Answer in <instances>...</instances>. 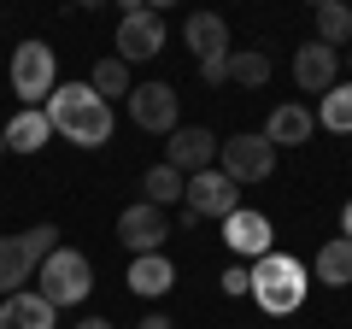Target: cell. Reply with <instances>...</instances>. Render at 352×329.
Here are the masks:
<instances>
[{"label": "cell", "instance_id": "1", "mask_svg": "<svg viewBox=\"0 0 352 329\" xmlns=\"http://www.w3.org/2000/svg\"><path fill=\"white\" fill-rule=\"evenodd\" d=\"M41 112H47L53 136L76 141V147H106L112 141V100H100L88 83H59Z\"/></svg>", "mask_w": 352, "mask_h": 329}, {"label": "cell", "instance_id": "2", "mask_svg": "<svg viewBox=\"0 0 352 329\" xmlns=\"http://www.w3.org/2000/svg\"><path fill=\"white\" fill-rule=\"evenodd\" d=\"M305 288H311V270H305L294 253H264L258 265H252V300H258V312H270V317L300 312Z\"/></svg>", "mask_w": 352, "mask_h": 329}, {"label": "cell", "instance_id": "3", "mask_svg": "<svg viewBox=\"0 0 352 329\" xmlns=\"http://www.w3.org/2000/svg\"><path fill=\"white\" fill-rule=\"evenodd\" d=\"M88 288H94V265H88L76 247H59V253L36 270V294L47 306H82Z\"/></svg>", "mask_w": 352, "mask_h": 329}, {"label": "cell", "instance_id": "4", "mask_svg": "<svg viewBox=\"0 0 352 329\" xmlns=\"http://www.w3.org/2000/svg\"><path fill=\"white\" fill-rule=\"evenodd\" d=\"M53 89H59V59H53L47 41L30 36L24 47L12 53V94H18L24 106H47Z\"/></svg>", "mask_w": 352, "mask_h": 329}, {"label": "cell", "instance_id": "5", "mask_svg": "<svg viewBox=\"0 0 352 329\" xmlns=\"http://www.w3.org/2000/svg\"><path fill=\"white\" fill-rule=\"evenodd\" d=\"M217 171H223L235 189H247V182H270V171H276V147L258 136V129H247V136H229L223 147H217Z\"/></svg>", "mask_w": 352, "mask_h": 329}, {"label": "cell", "instance_id": "6", "mask_svg": "<svg viewBox=\"0 0 352 329\" xmlns=\"http://www.w3.org/2000/svg\"><path fill=\"white\" fill-rule=\"evenodd\" d=\"M176 112H182V94L170 83H141V89H129V124L147 129V136H176Z\"/></svg>", "mask_w": 352, "mask_h": 329}, {"label": "cell", "instance_id": "7", "mask_svg": "<svg viewBox=\"0 0 352 329\" xmlns=\"http://www.w3.org/2000/svg\"><path fill=\"white\" fill-rule=\"evenodd\" d=\"M159 47H164V18L153 12V6H135V0H129L124 18H118V59L141 65V59H153Z\"/></svg>", "mask_w": 352, "mask_h": 329}, {"label": "cell", "instance_id": "8", "mask_svg": "<svg viewBox=\"0 0 352 329\" xmlns=\"http://www.w3.org/2000/svg\"><path fill=\"white\" fill-rule=\"evenodd\" d=\"M217 147L223 141L200 124H176V136L164 141V164L182 171V177H200V171H217Z\"/></svg>", "mask_w": 352, "mask_h": 329}, {"label": "cell", "instance_id": "9", "mask_svg": "<svg viewBox=\"0 0 352 329\" xmlns=\"http://www.w3.org/2000/svg\"><path fill=\"white\" fill-rule=\"evenodd\" d=\"M164 235H170V217L159 212V206H147V200H129L124 212H118V241H124L129 253H159L164 247Z\"/></svg>", "mask_w": 352, "mask_h": 329}, {"label": "cell", "instance_id": "10", "mask_svg": "<svg viewBox=\"0 0 352 329\" xmlns=\"http://www.w3.org/2000/svg\"><path fill=\"white\" fill-rule=\"evenodd\" d=\"M182 206H188L194 217H235L241 212V189L223 177V171H200V177H188Z\"/></svg>", "mask_w": 352, "mask_h": 329}, {"label": "cell", "instance_id": "11", "mask_svg": "<svg viewBox=\"0 0 352 329\" xmlns=\"http://www.w3.org/2000/svg\"><path fill=\"white\" fill-rule=\"evenodd\" d=\"M223 241H229V253L252 259V265H258L264 253H276V229H270L264 212H252V206H241L235 217H223Z\"/></svg>", "mask_w": 352, "mask_h": 329}, {"label": "cell", "instance_id": "12", "mask_svg": "<svg viewBox=\"0 0 352 329\" xmlns=\"http://www.w3.org/2000/svg\"><path fill=\"white\" fill-rule=\"evenodd\" d=\"M270 147H305V141L317 136V118H311V106H300V100H282V106H270V118H264V129H258Z\"/></svg>", "mask_w": 352, "mask_h": 329}, {"label": "cell", "instance_id": "13", "mask_svg": "<svg viewBox=\"0 0 352 329\" xmlns=\"http://www.w3.org/2000/svg\"><path fill=\"white\" fill-rule=\"evenodd\" d=\"M335 47H323V41H305V47H294V83H300L305 94H329L335 89Z\"/></svg>", "mask_w": 352, "mask_h": 329}, {"label": "cell", "instance_id": "14", "mask_svg": "<svg viewBox=\"0 0 352 329\" xmlns=\"http://www.w3.org/2000/svg\"><path fill=\"white\" fill-rule=\"evenodd\" d=\"M0 329H59V306H47L41 294H6L0 300Z\"/></svg>", "mask_w": 352, "mask_h": 329}, {"label": "cell", "instance_id": "15", "mask_svg": "<svg viewBox=\"0 0 352 329\" xmlns=\"http://www.w3.org/2000/svg\"><path fill=\"white\" fill-rule=\"evenodd\" d=\"M176 288V265L164 253H141L129 259V294H141V300H159V294Z\"/></svg>", "mask_w": 352, "mask_h": 329}, {"label": "cell", "instance_id": "16", "mask_svg": "<svg viewBox=\"0 0 352 329\" xmlns=\"http://www.w3.org/2000/svg\"><path fill=\"white\" fill-rule=\"evenodd\" d=\"M30 270H36V259H30L24 235H0V300L6 294H24Z\"/></svg>", "mask_w": 352, "mask_h": 329}, {"label": "cell", "instance_id": "17", "mask_svg": "<svg viewBox=\"0 0 352 329\" xmlns=\"http://www.w3.org/2000/svg\"><path fill=\"white\" fill-rule=\"evenodd\" d=\"M47 136H53L47 112H41V106H24V112L6 124V153H41V147H47Z\"/></svg>", "mask_w": 352, "mask_h": 329}, {"label": "cell", "instance_id": "18", "mask_svg": "<svg viewBox=\"0 0 352 329\" xmlns=\"http://www.w3.org/2000/svg\"><path fill=\"white\" fill-rule=\"evenodd\" d=\"M182 41H188L200 59H212V53H229V24L217 12H188V24H182Z\"/></svg>", "mask_w": 352, "mask_h": 329}, {"label": "cell", "instance_id": "19", "mask_svg": "<svg viewBox=\"0 0 352 329\" xmlns=\"http://www.w3.org/2000/svg\"><path fill=\"white\" fill-rule=\"evenodd\" d=\"M317 282H323V288H346L352 282V241L346 235H329L323 247H317Z\"/></svg>", "mask_w": 352, "mask_h": 329}, {"label": "cell", "instance_id": "20", "mask_svg": "<svg viewBox=\"0 0 352 329\" xmlns=\"http://www.w3.org/2000/svg\"><path fill=\"white\" fill-rule=\"evenodd\" d=\"M182 194H188V177H182V171H170V164H153L147 177H141V200L159 206V212H164V206H176Z\"/></svg>", "mask_w": 352, "mask_h": 329}, {"label": "cell", "instance_id": "21", "mask_svg": "<svg viewBox=\"0 0 352 329\" xmlns=\"http://www.w3.org/2000/svg\"><path fill=\"white\" fill-rule=\"evenodd\" d=\"M317 41H323V47H346V41H352V6H340V0H317Z\"/></svg>", "mask_w": 352, "mask_h": 329}, {"label": "cell", "instance_id": "22", "mask_svg": "<svg viewBox=\"0 0 352 329\" xmlns=\"http://www.w3.org/2000/svg\"><path fill=\"white\" fill-rule=\"evenodd\" d=\"M317 124L335 129V136H352V83H335V89L323 94V106H317Z\"/></svg>", "mask_w": 352, "mask_h": 329}, {"label": "cell", "instance_id": "23", "mask_svg": "<svg viewBox=\"0 0 352 329\" xmlns=\"http://www.w3.org/2000/svg\"><path fill=\"white\" fill-rule=\"evenodd\" d=\"M229 83H241V89H264V83H270V53H258V47L229 53Z\"/></svg>", "mask_w": 352, "mask_h": 329}, {"label": "cell", "instance_id": "24", "mask_svg": "<svg viewBox=\"0 0 352 329\" xmlns=\"http://www.w3.org/2000/svg\"><path fill=\"white\" fill-rule=\"evenodd\" d=\"M88 89L100 94V100H118V94L129 100V65L118 59V53H112V59H100V65H94V76H88Z\"/></svg>", "mask_w": 352, "mask_h": 329}, {"label": "cell", "instance_id": "25", "mask_svg": "<svg viewBox=\"0 0 352 329\" xmlns=\"http://www.w3.org/2000/svg\"><path fill=\"white\" fill-rule=\"evenodd\" d=\"M223 294H229V300L252 294V270H247V265H229V270H223Z\"/></svg>", "mask_w": 352, "mask_h": 329}, {"label": "cell", "instance_id": "26", "mask_svg": "<svg viewBox=\"0 0 352 329\" xmlns=\"http://www.w3.org/2000/svg\"><path fill=\"white\" fill-rule=\"evenodd\" d=\"M200 83H229V53H212V59H200Z\"/></svg>", "mask_w": 352, "mask_h": 329}, {"label": "cell", "instance_id": "27", "mask_svg": "<svg viewBox=\"0 0 352 329\" xmlns=\"http://www.w3.org/2000/svg\"><path fill=\"white\" fill-rule=\"evenodd\" d=\"M135 329H176V323H170V317H164V312H147V317H141Z\"/></svg>", "mask_w": 352, "mask_h": 329}, {"label": "cell", "instance_id": "28", "mask_svg": "<svg viewBox=\"0 0 352 329\" xmlns=\"http://www.w3.org/2000/svg\"><path fill=\"white\" fill-rule=\"evenodd\" d=\"M340 235H346V241H352V200H346V206H340Z\"/></svg>", "mask_w": 352, "mask_h": 329}, {"label": "cell", "instance_id": "29", "mask_svg": "<svg viewBox=\"0 0 352 329\" xmlns=\"http://www.w3.org/2000/svg\"><path fill=\"white\" fill-rule=\"evenodd\" d=\"M71 329H112L106 317H82V323H71Z\"/></svg>", "mask_w": 352, "mask_h": 329}, {"label": "cell", "instance_id": "30", "mask_svg": "<svg viewBox=\"0 0 352 329\" xmlns=\"http://www.w3.org/2000/svg\"><path fill=\"white\" fill-rule=\"evenodd\" d=\"M0 153H6V124H0Z\"/></svg>", "mask_w": 352, "mask_h": 329}]
</instances>
